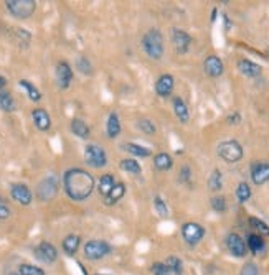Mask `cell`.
Returning <instances> with one entry per match:
<instances>
[{
	"mask_svg": "<svg viewBox=\"0 0 269 275\" xmlns=\"http://www.w3.org/2000/svg\"><path fill=\"white\" fill-rule=\"evenodd\" d=\"M96 188V181L90 171L85 168H70L63 175V190L66 196L73 201H85L92 195Z\"/></svg>",
	"mask_w": 269,
	"mask_h": 275,
	"instance_id": "obj_1",
	"label": "cell"
},
{
	"mask_svg": "<svg viewBox=\"0 0 269 275\" xmlns=\"http://www.w3.org/2000/svg\"><path fill=\"white\" fill-rule=\"evenodd\" d=\"M140 45H142L144 53L150 60H155V61L162 60L165 46H164V35L160 33V30L150 28L149 32H145L142 40H140Z\"/></svg>",
	"mask_w": 269,
	"mask_h": 275,
	"instance_id": "obj_2",
	"label": "cell"
},
{
	"mask_svg": "<svg viewBox=\"0 0 269 275\" xmlns=\"http://www.w3.org/2000/svg\"><path fill=\"white\" fill-rule=\"evenodd\" d=\"M5 8L12 17L18 20H27L37 10L35 0H5Z\"/></svg>",
	"mask_w": 269,
	"mask_h": 275,
	"instance_id": "obj_3",
	"label": "cell"
},
{
	"mask_svg": "<svg viewBox=\"0 0 269 275\" xmlns=\"http://www.w3.org/2000/svg\"><path fill=\"white\" fill-rule=\"evenodd\" d=\"M217 154L226 163H238L243 158L244 150H243V145L238 140H223L220 142Z\"/></svg>",
	"mask_w": 269,
	"mask_h": 275,
	"instance_id": "obj_4",
	"label": "cell"
},
{
	"mask_svg": "<svg viewBox=\"0 0 269 275\" xmlns=\"http://www.w3.org/2000/svg\"><path fill=\"white\" fill-rule=\"evenodd\" d=\"M83 252L88 260H101L112 252V245L104 239H91L85 244Z\"/></svg>",
	"mask_w": 269,
	"mask_h": 275,
	"instance_id": "obj_5",
	"label": "cell"
},
{
	"mask_svg": "<svg viewBox=\"0 0 269 275\" xmlns=\"http://www.w3.org/2000/svg\"><path fill=\"white\" fill-rule=\"evenodd\" d=\"M152 275H183V262L175 255H170L164 262H155L150 267Z\"/></svg>",
	"mask_w": 269,
	"mask_h": 275,
	"instance_id": "obj_6",
	"label": "cell"
},
{
	"mask_svg": "<svg viewBox=\"0 0 269 275\" xmlns=\"http://www.w3.org/2000/svg\"><path fill=\"white\" fill-rule=\"evenodd\" d=\"M58 191H60L58 178L55 175H48L37 186V198L43 201V203H48V201H51L58 195Z\"/></svg>",
	"mask_w": 269,
	"mask_h": 275,
	"instance_id": "obj_7",
	"label": "cell"
},
{
	"mask_svg": "<svg viewBox=\"0 0 269 275\" xmlns=\"http://www.w3.org/2000/svg\"><path fill=\"white\" fill-rule=\"evenodd\" d=\"M85 161L91 168H104L107 165V154L102 147L96 144H88L85 147Z\"/></svg>",
	"mask_w": 269,
	"mask_h": 275,
	"instance_id": "obj_8",
	"label": "cell"
},
{
	"mask_svg": "<svg viewBox=\"0 0 269 275\" xmlns=\"http://www.w3.org/2000/svg\"><path fill=\"white\" fill-rule=\"evenodd\" d=\"M205 234H207V231H205L203 226L198 223H193V221H188V223H185L182 226V237L185 240V244L190 245V247H195V245L202 242Z\"/></svg>",
	"mask_w": 269,
	"mask_h": 275,
	"instance_id": "obj_9",
	"label": "cell"
},
{
	"mask_svg": "<svg viewBox=\"0 0 269 275\" xmlns=\"http://www.w3.org/2000/svg\"><path fill=\"white\" fill-rule=\"evenodd\" d=\"M224 245H226L228 252L231 254L233 257H236V259L246 257V254H248L246 242H244V239L238 233H229L226 236V239H224Z\"/></svg>",
	"mask_w": 269,
	"mask_h": 275,
	"instance_id": "obj_10",
	"label": "cell"
},
{
	"mask_svg": "<svg viewBox=\"0 0 269 275\" xmlns=\"http://www.w3.org/2000/svg\"><path fill=\"white\" fill-rule=\"evenodd\" d=\"M33 254H35V257L40 260V262L48 264V265L55 264L58 259L56 247L51 242H48V240H42V242L33 249Z\"/></svg>",
	"mask_w": 269,
	"mask_h": 275,
	"instance_id": "obj_11",
	"label": "cell"
},
{
	"mask_svg": "<svg viewBox=\"0 0 269 275\" xmlns=\"http://www.w3.org/2000/svg\"><path fill=\"white\" fill-rule=\"evenodd\" d=\"M55 75H56V84L60 89H68V87L71 86L73 82V68L68 61H58L56 63V70H55Z\"/></svg>",
	"mask_w": 269,
	"mask_h": 275,
	"instance_id": "obj_12",
	"label": "cell"
},
{
	"mask_svg": "<svg viewBox=\"0 0 269 275\" xmlns=\"http://www.w3.org/2000/svg\"><path fill=\"white\" fill-rule=\"evenodd\" d=\"M172 43L175 46V51L179 53V55H185L190 46H192V37H190L188 32L182 30V28H174L172 30Z\"/></svg>",
	"mask_w": 269,
	"mask_h": 275,
	"instance_id": "obj_13",
	"label": "cell"
},
{
	"mask_svg": "<svg viewBox=\"0 0 269 275\" xmlns=\"http://www.w3.org/2000/svg\"><path fill=\"white\" fill-rule=\"evenodd\" d=\"M10 196L13 201H17L22 206H30L33 201V193L25 183H13L10 185Z\"/></svg>",
	"mask_w": 269,
	"mask_h": 275,
	"instance_id": "obj_14",
	"label": "cell"
},
{
	"mask_svg": "<svg viewBox=\"0 0 269 275\" xmlns=\"http://www.w3.org/2000/svg\"><path fill=\"white\" fill-rule=\"evenodd\" d=\"M203 71H205V75L210 78H220L224 73V65L222 61V58H218L217 55L207 56L203 61Z\"/></svg>",
	"mask_w": 269,
	"mask_h": 275,
	"instance_id": "obj_15",
	"label": "cell"
},
{
	"mask_svg": "<svg viewBox=\"0 0 269 275\" xmlns=\"http://www.w3.org/2000/svg\"><path fill=\"white\" fill-rule=\"evenodd\" d=\"M251 180L254 185L261 186L269 181V163L268 161H254L251 163Z\"/></svg>",
	"mask_w": 269,
	"mask_h": 275,
	"instance_id": "obj_16",
	"label": "cell"
},
{
	"mask_svg": "<svg viewBox=\"0 0 269 275\" xmlns=\"http://www.w3.org/2000/svg\"><path fill=\"white\" fill-rule=\"evenodd\" d=\"M175 87V79L172 75H162L159 76V79L155 81V92L159 97H170Z\"/></svg>",
	"mask_w": 269,
	"mask_h": 275,
	"instance_id": "obj_17",
	"label": "cell"
},
{
	"mask_svg": "<svg viewBox=\"0 0 269 275\" xmlns=\"http://www.w3.org/2000/svg\"><path fill=\"white\" fill-rule=\"evenodd\" d=\"M32 120L37 129L42 132H46L51 129V117L43 107H37V109L32 111Z\"/></svg>",
	"mask_w": 269,
	"mask_h": 275,
	"instance_id": "obj_18",
	"label": "cell"
},
{
	"mask_svg": "<svg viewBox=\"0 0 269 275\" xmlns=\"http://www.w3.org/2000/svg\"><path fill=\"white\" fill-rule=\"evenodd\" d=\"M236 68H238V71L246 78H258V76H261V73H263V68L259 66L258 63L246 60V58H241V60L236 63Z\"/></svg>",
	"mask_w": 269,
	"mask_h": 275,
	"instance_id": "obj_19",
	"label": "cell"
},
{
	"mask_svg": "<svg viewBox=\"0 0 269 275\" xmlns=\"http://www.w3.org/2000/svg\"><path fill=\"white\" fill-rule=\"evenodd\" d=\"M246 247L251 254L254 255H261L264 250H266V242H264V237L263 236H259L256 233H249L246 236Z\"/></svg>",
	"mask_w": 269,
	"mask_h": 275,
	"instance_id": "obj_20",
	"label": "cell"
},
{
	"mask_svg": "<svg viewBox=\"0 0 269 275\" xmlns=\"http://www.w3.org/2000/svg\"><path fill=\"white\" fill-rule=\"evenodd\" d=\"M121 149L131 154L134 158H147V157L152 155V150L149 147H144L140 144H134V142H127V144H122Z\"/></svg>",
	"mask_w": 269,
	"mask_h": 275,
	"instance_id": "obj_21",
	"label": "cell"
},
{
	"mask_svg": "<svg viewBox=\"0 0 269 275\" xmlns=\"http://www.w3.org/2000/svg\"><path fill=\"white\" fill-rule=\"evenodd\" d=\"M172 107H174V114L177 116V119L182 122V124H187V122L190 120V111H188L187 102H185L182 97L174 96Z\"/></svg>",
	"mask_w": 269,
	"mask_h": 275,
	"instance_id": "obj_22",
	"label": "cell"
},
{
	"mask_svg": "<svg viewBox=\"0 0 269 275\" xmlns=\"http://www.w3.org/2000/svg\"><path fill=\"white\" fill-rule=\"evenodd\" d=\"M81 245V237L78 234H68L65 239H63L61 242V249L63 252H65L68 257H73V255H76L78 249H80Z\"/></svg>",
	"mask_w": 269,
	"mask_h": 275,
	"instance_id": "obj_23",
	"label": "cell"
},
{
	"mask_svg": "<svg viewBox=\"0 0 269 275\" xmlns=\"http://www.w3.org/2000/svg\"><path fill=\"white\" fill-rule=\"evenodd\" d=\"M70 130L73 132V135L78 137V139L86 140V139H90V137H91L90 125H88L86 122L81 120V119H73L70 122Z\"/></svg>",
	"mask_w": 269,
	"mask_h": 275,
	"instance_id": "obj_24",
	"label": "cell"
},
{
	"mask_svg": "<svg viewBox=\"0 0 269 275\" xmlns=\"http://www.w3.org/2000/svg\"><path fill=\"white\" fill-rule=\"evenodd\" d=\"M122 130V125H121V119L119 116L116 114V112H111L109 117H107V122H106V134L109 139H117Z\"/></svg>",
	"mask_w": 269,
	"mask_h": 275,
	"instance_id": "obj_25",
	"label": "cell"
},
{
	"mask_svg": "<svg viewBox=\"0 0 269 275\" xmlns=\"http://www.w3.org/2000/svg\"><path fill=\"white\" fill-rule=\"evenodd\" d=\"M116 183H117V181H116V178H114V175L106 173V175L101 176L99 181H97L96 190H97V193H99V195L102 196V198H106V196L112 191V188H114Z\"/></svg>",
	"mask_w": 269,
	"mask_h": 275,
	"instance_id": "obj_26",
	"label": "cell"
},
{
	"mask_svg": "<svg viewBox=\"0 0 269 275\" xmlns=\"http://www.w3.org/2000/svg\"><path fill=\"white\" fill-rule=\"evenodd\" d=\"M119 168L122 171H126V173L134 175V176L142 175V166H140V163L135 158H122L119 161Z\"/></svg>",
	"mask_w": 269,
	"mask_h": 275,
	"instance_id": "obj_27",
	"label": "cell"
},
{
	"mask_svg": "<svg viewBox=\"0 0 269 275\" xmlns=\"http://www.w3.org/2000/svg\"><path fill=\"white\" fill-rule=\"evenodd\" d=\"M18 86L22 87L23 91L27 92V96H28V99H30L32 102H40L42 101V92H40V89H38V87L33 84V82H30L28 79H20L18 81Z\"/></svg>",
	"mask_w": 269,
	"mask_h": 275,
	"instance_id": "obj_28",
	"label": "cell"
},
{
	"mask_svg": "<svg viewBox=\"0 0 269 275\" xmlns=\"http://www.w3.org/2000/svg\"><path fill=\"white\" fill-rule=\"evenodd\" d=\"M124 195H126V185L124 183H116L111 193L104 198V204L106 206H114L116 203H119V201L124 198Z\"/></svg>",
	"mask_w": 269,
	"mask_h": 275,
	"instance_id": "obj_29",
	"label": "cell"
},
{
	"mask_svg": "<svg viewBox=\"0 0 269 275\" xmlns=\"http://www.w3.org/2000/svg\"><path fill=\"white\" fill-rule=\"evenodd\" d=\"M154 166L159 171H167L174 166V158L165 152H160V154L154 157Z\"/></svg>",
	"mask_w": 269,
	"mask_h": 275,
	"instance_id": "obj_30",
	"label": "cell"
},
{
	"mask_svg": "<svg viewBox=\"0 0 269 275\" xmlns=\"http://www.w3.org/2000/svg\"><path fill=\"white\" fill-rule=\"evenodd\" d=\"M0 109L3 112H13L17 109V102L8 91L0 92Z\"/></svg>",
	"mask_w": 269,
	"mask_h": 275,
	"instance_id": "obj_31",
	"label": "cell"
},
{
	"mask_svg": "<svg viewBox=\"0 0 269 275\" xmlns=\"http://www.w3.org/2000/svg\"><path fill=\"white\" fill-rule=\"evenodd\" d=\"M208 188L210 191H220L223 188V173L220 168H215L208 176Z\"/></svg>",
	"mask_w": 269,
	"mask_h": 275,
	"instance_id": "obj_32",
	"label": "cell"
},
{
	"mask_svg": "<svg viewBox=\"0 0 269 275\" xmlns=\"http://www.w3.org/2000/svg\"><path fill=\"white\" fill-rule=\"evenodd\" d=\"M236 198L239 203H246V201H249V198L253 196V191H251V186H249L246 181H241L238 186H236Z\"/></svg>",
	"mask_w": 269,
	"mask_h": 275,
	"instance_id": "obj_33",
	"label": "cell"
},
{
	"mask_svg": "<svg viewBox=\"0 0 269 275\" xmlns=\"http://www.w3.org/2000/svg\"><path fill=\"white\" fill-rule=\"evenodd\" d=\"M248 223H249V226H251L254 231H256V234L269 236V226H268V223H264L263 219L256 218V216H251V218L248 219Z\"/></svg>",
	"mask_w": 269,
	"mask_h": 275,
	"instance_id": "obj_34",
	"label": "cell"
},
{
	"mask_svg": "<svg viewBox=\"0 0 269 275\" xmlns=\"http://www.w3.org/2000/svg\"><path fill=\"white\" fill-rule=\"evenodd\" d=\"M76 70L81 73V75H85V76H91L92 75V65H91V61L88 60L86 56H78L76 58Z\"/></svg>",
	"mask_w": 269,
	"mask_h": 275,
	"instance_id": "obj_35",
	"label": "cell"
},
{
	"mask_svg": "<svg viewBox=\"0 0 269 275\" xmlns=\"http://www.w3.org/2000/svg\"><path fill=\"white\" fill-rule=\"evenodd\" d=\"M18 275H46L42 267H37L33 264H22L18 265Z\"/></svg>",
	"mask_w": 269,
	"mask_h": 275,
	"instance_id": "obj_36",
	"label": "cell"
},
{
	"mask_svg": "<svg viewBox=\"0 0 269 275\" xmlns=\"http://www.w3.org/2000/svg\"><path fill=\"white\" fill-rule=\"evenodd\" d=\"M154 209L155 213H157L160 218H167L169 216V206H167V201H165L162 196H154Z\"/></svg>",
	"mask_w": 269,
	"mask_h": 275,
	"instance_id": "obj_37",
	"label": "cell"
},
{
	"mask_svg": "<svg viewBox=\"0 0 269 275\" xmlns=\"http://www.w3.org/2000/svg\"><path fill=\"white\" fill-rule=\"evenodd\" d=\"M210 206H212V209L215 211V213H224L228 208L226 204V198L224 196H213L212 199H210Z\"/></svg>",
	"mask_w": 269,
	"mask_h": 275,
	"instance_id": "obj_38",
	"label": "cell"
},
{
	"mask_svg": "<svg viewBox=\"0 0 269 275\" xmlns=\"http://www.w3.org/2000/svg\"><path fill=\"white\" fill-rule=\"evenodd\" d=\"M137 129L140 132H144L145 135H154L157 132V127L150 119H139L137 120Z\"/></svg>",
	"mask_w": 269,
	"mask_h": 275,
	"instance_id": "obj_39",
	"label": "cell"
},
{
	"mask_svg": "<svg viewBox=\"0 0 269 275\" xmlns=\"http://www.w3.org/2000/svg\"><path fill=\"white\" fill-rule=\"evenodd\" d=\"M239 275H259V270H258V265L253 264V262H248L243 265L241 272H239Z\"/></svg>",
	"mask_w": 269,
	"mask_h": 275,
	"instance_id": "obj_40",
	"label": "cell"
},
{
	"mask_svg": "<svg viewBox=\"0 0 269 275\" xmlns=\"http://www.w3.org/2000/svg\"><path fill=\"white\" fill-rule=\"evenodd\" d=\"M190 178H192V170H190L188 165H183L182 168H180V176H179V180L182 181V183H188Z\"/></svg>",
	"mask_w": 269,
	"mask_h": 275,
	"instance_id": "obj_41",
	"label": "cell"
},
{
	"mask_svg": "<svg viewBox=\"0 0 269 275\" xmlns=\"http://www.w3.org/2000/svg\"><path fill=\"white\" fill-rule=\"evenodd\" d=\"M226 122L229 125H238L239 122H241V114H239V112H233V114H229L226 117Z\"/></svg>",
	"mask_w": 269,
	"mask_h": 275,
	"instance_id": "obj_42",
	"label": "cell"
},
{
	"mask_svg": "<svg viewBox=\"0 0 269 275\" xmlns=\"http://www.w3.org/2000/svg\"><path fill=\"white\" fill-rule=\"evenodd\" d=\"M10 214H12L10 208H8V206H5V204L0 203V221H3V219L10 218Z\"/></svg>",
	"mask_w": 269,
	"mask_h": 275,
	"instance_id": "obj_43",
	"label": "cell"
},
{
	"mask_svg": "<svg viewBox=\"0 0 269 275\" xmlns=\"http://www.w3.org/2000/svg\"><path fill=\"white\" fill-rule=\"evenodd\" d=\"M5 86H7V79L2 75H0V92L3 91V87H5Z\"/></svg>",
	"mask_w": 269,
	"mask_h": 275,
	"instance_id": "obj_44",
	"label": "cell"
},
{
	"mask_svg": "<svg viewBox=\"0 0 269 275\" xmlns=\"http://www.w3.org/2000/svg\"><path fill=\"white\" fill-rule=\"evenodd\" d=\"M223 20H224V25H226V30H229V27H231V23H229L228 15H223Z\"/></svg>",
	"mask_w": 269,
	"mask_h": 275,
	"instance_id": "obj_45",
	"label": "cell"
},
{
	"mask_svg": "<svg viewBox=\"0 0 269 275\" xmlns=\"http://www.w3.org/2000/svg\"><path fill=\"white\" fill-rule=\"evenodd\" d=\"M96 275H106V274H96Z\"/></svg>",
	"mask_w": 269,
	"mask_h": 275,
	"instance_id": "obj_46",
	"label": "cell"
},
{
	"mask_svg": "<svg viewBox=\"0 0 269 275\" xmlns=\"http://www.w3.org/2000/svg\"><path fill=\"white\" fill-rule=\"evenodd\" d=\"M10 275H18V274H10Z\"/></svg>",
	"mask_w": 269,
	"mask_h": 275,
	"instance_id": "obj_47",
	"label": "cell"
}]
</instances>
